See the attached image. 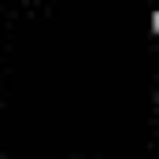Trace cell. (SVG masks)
I'll return each mask as SVG.
<instances>
[]
</instances>
